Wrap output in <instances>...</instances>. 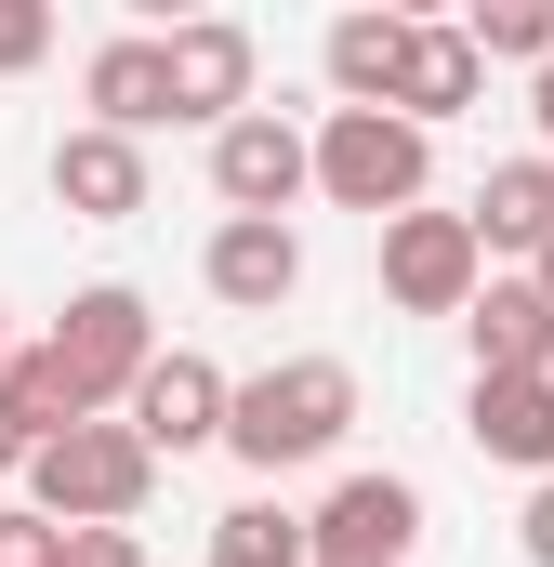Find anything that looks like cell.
Returning a JSON list of instances; mask_svg holds the SVG:
<instances>
[{
  "instance_id": "obj_6",
  "label": "cell",
  "mask_w": 554,
  "mask_h": 567,
  "mask_svg": "<svg viewBox=\"0 0 554 567\" xmlns=\"http://www.w3.org/2000/svg\"><path fill=\"white\" fill-rule=\"evenodd\" d=\"M317 185V133L304 120H277V106H252V120H225L212 133V198L238 212V225H290V198Z\"/></svg>"
},
{
  "instance_id": "obj_13",
  "label": "cell",
  "mask_w": 554,
  "mask_h": 567,
  "mask_svg": "<svg viewBox=\"0 0 554 567\" xmlns=\"http://www.w3.org/2000/svg\"><path fill=\"white\" fill-rule=\"evenodd\" d=\"M53 198H66V225H133L145 212V145L80 120V133L53 145Z\"/></svg>"
},
{
  "instance_id": "obj_27",
  "label": "cell",
  "mask_w": 554,
  "mask_h": 567,
  "mask_svg": "<svg viewBox=\"0 0 554 567\" xmlns=\"http://www.w3.org/2000/svg\"><path fill=\"white\" fill-rule=\"evenodd\" d=\"M529 278H542V303H554V251H542V265H529Z\"/></svg>"
},
{
  "instance_id": "obj_10",
  "label": "cell",
  "mask_w": 554,
  "mask_h": 567,
  "mask_svg": "<svg viewBox=\"0 0 554 567\" xmlns=\"http://www.w3.org/2000/svg\"><path fill=\"white\" fill-rule=\"evenodd\" d=\"M462 330H475V383H554V303H542V278H489Z\"/></svg>"
},
{
  "instance_id": "obj_3",
  "label": "cell",
  "mask_w": 554,
  "mask_h": 567,
  "mask_svg": "<svg viewBox=\"0 0 554 567\" xmlns=\"http://www.w3.org/2000/svg\"><path fill=\"white\" fill-rule=\"evenodd\" d=\"M145 488H158V449H145L133 423H80V435H53V449L27 462V502H40L53 528H133Z\"/></svg>"
},
{
  "instance_id": "obj_26",
  "label": "cell",
  "mask_w": 554,
  "mask_h": 567,
  "mask_svg": "<svg viewBox=\"0 0 554 567\" xmlns=\"http://www.w3.org/2000/svg\"><path fill=\"white\" fill-rule=\"evenodd\" d=\"M529 106H542V158H554V66H542V80H529Z\"/></svg>"
},
{
  "instance_id": "obj_21",
  "label": "cell",
  "mask_w": 554,
  "mask_h": 567,
  "mask_svg": "<svg viewBox=\"0 0 554 567\" xmlns=\"http://www.w3.org/2000/svg\"><path fill=\"white\" fill-rule=\"evenodd\" d=\"M66 542L80 528H53L40 502H0V567H66Z\"/></svg>"
},
{
  "instance_id": "obj_14",
  "label": "cell",
  "mask_w": 554,
  "mask_h": 567,
  "mask_svg": "<svg viewBox=\"0 0 554 567\" xmlns=\"http://www.w3.org/2000/svg\"><path fill=\"white\" fill-rule=\"evenodd\" d=\"M410 40H422V13H330V93L343 106H397Z\"/></svg>"
},
{
  "instance_id": "obj_22",
  "label": "cell",
  "mask_w": 554,
  "mask_h": 567,
  "mask_svg": "<svg viewBox=\"0 0 554 567\" xmlns=\"http://www.w3.org/2000/svg\"><path fill=\"white\" fill-rule=\"evenodd\" d=\"M40 53H53V13L40 0H0V80H27Z\"/></svg>"
},
{
  "instance_id": "obj_4",
  "label": "cell",
  "mask_w": 554,
  "mask_h": 567,
  "mask_svg": "<svg viewBox=\"0 0 554 567\" xmlns=\"http://www.w3.org/2000/svg\"><path fill=\"white\" fill-rule=\"evenodd\" d=\"M53 370L80 383V410L93 423H120L133 410V383L158 370V330H145V290H120V278H93L66 317H53Z\"/></svg>"
},
{
  "instance_id": "obj_2",
  "label": "cell",
  "mask_w": 554,
  "mask_h": 567,
  "mask_svg": "<svg viewBox=\"0 0 554 567\" xmlns=\"http://www.w3.org/2000/svg\"><path fill=\"white\" fill-rule=\"evenodd\" d=\"M422 185H435V133L422 120H397V106H330L317 120V198L397 225V212H422Z\"/></svg>"
},
{
  "instance_id": "obj_8",
  "label": "cell",
  "mask_w": 554,
  "mask_h": 567,
  "mask_svg": "<svg viewBox=\"0 0 554 567\" xmlns=\"http://www.w3.org/2000/svg\"><path fill=\"white\" fill-rule=\"evenodd\" d=\"M304 528H317V567H410V542H422V488H410V475H343Z\"/></svg>"
},
{
  "instance_id": "obj_19",
  "label": "cell",
  "mask_w": 554,
  "mask_h": 567,
  "mask_svg": "<svg viewBox=\"0 0 554 567\" xmlns=\"http://www.w3.org/2000/svg\"><path fill=\"white\" fill-rule=\"evenodd\" d=\"M212 567H317V528L277 502H238V515H212Z\"/></svg>"
},
{
  "instance_id": "obj_16",
  "label": "cell",
  "mask_w": 554,
  "mask_h": 567,
  "mask_svg": "<svg viewBox=\"0 0 554 567\" xmlns=\"http://www.w3.org/2000/svg\"><path fill=\"white\" fill-rule=\"evenodd\" d=\"M475 93H489V53H475L462 27H422V40H410V80H397V120L435 133V120H462Z\"/></svg>"
},
{
  "instance_id": "obj_20",
  "label": "cell",
  "mask_w": 554,
  "mask_h": 567,
  "mask_svg": "<svg viewBox=\"0 0 554 567\" xmlns=\"http://www.w3.org/2000/svg\"><path fill=\"white\" fill-rule=\"evenodd\" d=\"M462 40H475V53H502V66H554V0H475V13H462Z\"/></svg>"
},
{
  "instance_id": "obj_5",
  "label": "cell",
  "mask_w": 554,
  "mask_h": 567,
  "mask_svg": "<svg viewBox=\"0 0 554 567\" xmlns=\"http://www.w3.org/2000/svg\"><path fill=\"white\" fill-rule=\"evenodd\" d=\"M475 290H489L475 212H397L383 225V303L397 317H475Z\"/></svg>"
},
{
  "instance_id": "obj_23",
  "label": "cell",
  "mask_w": 554,
  "mask_h": 567,
  "mask_svg": "<svg viewBox=\"0 0 554 567\" xmlns=\"http://www.w3.org/2000/svg\"><path fill=\"white\" fill-rule=\"evenodd\" d=\"M66 567H145V542H133V528H80V542H66Z\"/></svg>"
},
{
  "instance_id": "obj_9",
  "label": "cell",
  "mask_w": 554,
  "mask_h": 567,
  "mask_svg": "<svg viewBox=\"0 0 554 567\" xmlns=\"http://www.w3.org/2000/svg\"><path fill=\"white\" fill-rule=\"evenodd\" d=\"M172 120H252V27L238 13H185L172 27Z\"/></svg>"
},
{
  "instance_id": "obj_18",
  "label": "cell",
  "mask_w": 554,
  "mask_h": 567,
  "mask_svg": "<svg viewBox=\"0 0 554 567\" xmlns=\"http://www.w3.org/2000/svg\"><path fill=\"white\" fill-rule=\"evenodd\" d=\"M0 410H13V423L40 435V449H53V435H80V423H93V410H80V383L53 370V343H13V370H0Z\"/></svg>"
},
{
  "instance_id": "obj_1",
  "label": "cell",
  "mask_w": 554,
  "mask_h": 567,
  "mask_svg": "<svg viewBox=\"0 0 554 567\" xmlns=\"http://www.w3.org/2000/svg\"><path fill=\"white\" fill-rule=\"evenodd\" d=\"M343 435H357V370H343V357H277V370L238 383L225 449H238L252 475H290V462H330Z\"/></svg>"
},
{
  "instance_id": "obj_25",
  "label": "cell",
  "mask_w": 554,
  "mask_h": 567,
  "mask_svg": "<svg viewBox=\"0 0 554 567\" xmlns=\"http://www.w3.org/2000/svg\"><path fill=\"white\" fill-rule=\"evenodd\" d=\"M27 462H40V435H27L13 410H0V475H27Z\"/></svg>"
},
{
  "instance_id": "obj_28",
  "label": "cell",
  "mask_w": 554,
  "mask_h": 567,
  "mask_svg": "<svg viewBox=\"0 0 554 567\" xmlns=\"http://www.w3.org/2000/svg\"><path fill=\"white\" fill-rule=\"evenodd\" d=\"M0 370H13V330H0Z\"/></svg>"
},
{
  "instance_id": "obj_24",
  "label": "cell",
  "mask_w": 554,
  "mask_h": 567,
  "mask_svg": "<svg viewBox=\"0 0 554 567\" xmlns=\"http://www.w3.org/2000/svg\"><path fill=\"white\" fill-rule=\"evenodd\" d=\"M515 542H529V567H554V475L529 488V515H515Z\"/></svg>"
},
{
  "instance_id": "obj_7",
  "label": "cell",
  "mask_w": 554,
  "mask_h": 567,
  "mask_svg": "<svg viewBox=\"0 0 554 567\" xmlns=\"http://www.w3.org/2000/svg\"><path fill=\"white\" fill-rule=\"evenodd\" d=\"M120 423L158 449V462H185V449H225V423H238V383L198 357V343H158V370L133 383V410Z\"/></svg>"
},
{
  "instance_id": "obj_11",
  "label": "cell",
  "mask_w": 554,
  "mask_h": 567,
  "mask_svg": "<svg viewBox=\"0 0 554 567\" xmlns=\"http://www.w3.org/2000/svg\"><path fill=\"white\" fill-rule=\"evenodd\" d=\"M198 278H212V303H238V317H277L290 290H304V238L290 225H212V251H198Z\"/></svg>"
},
{
  "instance_id": "obj_17",
  "label": "cell",
  "mask_w": 554,
  "mask_h": 567,
  "mask_svg": "<svg viewBox=\"0 0 554 567\" xmlns=\"http://www.w3.org/2000/svg\"><path fill=\"white\" fill-rule=\"evenodd\" d=\"M475 238L542 265V251H554V158H502V172L475 185Z\"/></svg>"
},
{
  "instance_id": "obj_12",
  "label": "cell",
  "mask_w": 554,
  "mask_h": 567,
  "mask_svg": "<svg viewBox=\"0 0 554 567\" xmlns=\"http://www.w3.org/2000/svg\"><path fill=\"white\" fill-rule=\"evenodd\" d=\"M80 106H93V133H158V120H172V40H106V53H93V66H80Z\"/></svg>"
},
{
  "instance_id": "obj_15",
  "label": "cell",
  "mask_w": 554,
  "mask_h": 567,
  "mask_svg": "<svg viewBox=\"0 0 554 567\" xmlns=\"http://www.w3.org/2000/svg\"><path fill=\"white\" fill-rule=\"evenodd\" d=\"M462 435L515 475H554V383H475L462 396Z\"/></svg>"
}]
</instances>
